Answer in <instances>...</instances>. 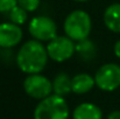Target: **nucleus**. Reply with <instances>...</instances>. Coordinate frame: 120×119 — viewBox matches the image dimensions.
<instances>
[{"label": "nucleus", "instance_id": "obj_1", "mask_svg": "<svg viewBox=\"0 0 120 119\" xmlns=\"http://www.w3.org/2000/svg\"><path fill=\"white\" fill-rule=\"evenodd\" d=\"M49 60V55L47 51V47L42 44L41 41L29 40L25 42L18 54H16V65L18 68L27 74H41L45 68Z\"/></svg>", "mask_w": 120, "mask_h": 119}, {"label": "nucleus", "instance_id": "obj_2", "mask_svg": "<svg viewBox=\"0 0 120 119\" xmlns=\"http://www.w3.org/2000/svg\"><path fill=\"white\" fill-rule=\"evenodd\" d=\"M92 28V21L89 13L82 9H76L70 12L63 23L64 33L68 38L79 42L87 39Z\"/></svg>", "mask_w": 120, "mask_h": 119}, {"label": "nucleus", "instance_id": "obj_3", "mask_svg": "<svg viewBox=\"0 0 120 119\" xmlns=\"http://www.w3.org/2000/svg\"><path fill=\"white\" fill-rule=\"evenodd\" d=\"M69 105L64 97L50 95L40 100L34 110V119H68Z\"/></svg>", "mask_w": 120, "mask_h": 119}, {"label": "nucleus", "instance_id": "obj_4", "mask_svg": "<svg viewBox=\"0 0 120 119\" xmlns=\"http://www.w3.org/2000/svg\"><path fill=\"white\" fill-rule=\"evenodd\" d=\"M45 47H47L49 58L58 63L70 60L76 51L75 41H72L67 35H62V36L57 35L55 39L49 41Z\"/></svg>", "mask_w": 120, "mask_h": 119}, {"label": "nucleus", "instance_id": "obj_5", "mask_svg": "<svg viewBox=\"0 0 120 119\" xmlns=\"http://www.w3.org/2000/svg\"><path fill=\"white\" fill-rule=\"evenodd\" d=\"M28 32L34 40L49 42L57 36V26L51 18L39 15L30 20L28 25Z\"/></svg>", "mask_w": 120, "mask_h": 119}, {"label": "nucleus", "instance_id": "obj_6", "mask_svg": "<svg viewBox=\"0 0 120 119\" xmlns=\"http://www.w3.org/2000/svg\"><path fill=\"white\" fill-rule=\"evenodd\" d=\"M23 90L29 97L42 100L52 95V82L41 74H32L23 81Z\"/></svg>", "mask_w": 120, "mask_h": 119}, {"label": "nucleus", "instance_id": "obj_7", "mask_svg": "<svg viewBox=\"0 0 120 119\" xmlns=\"http://www.w3.org/2000/svg\"><path fill=\"white\" fill-rule=\"evenodd\" d=\"M96 85L103 91H114L120 86V65L117 63L103 64L94 75Z\"/></svg>", "mask_w": 120, "mask_h": 119}, {"label": "nucleus", "instance_id": "obj_8", "mask_svg": "<svg viewBox=\"0 0 120 119\" xmlns=\"http://www.w3.org/2000/svg\"><path fill=\"white\" fill-rule=\"evenodd\" d=\"M23 36L20 26L13 22L0 23V48H13L18 46Z\"/></svg>", "mask_w": 120, "mask_h": 119}, {"label": "nucleus", "instance_id": "obj_9", "mask_svg": "<svg viewBox=\"0 0 120 119\" xmlns=\"http://www.w3.org/2000/svg\"><path fill=\"white\" fill-rule=\"evenodd\" d=\"M96 85L94 76H91L86 73H80L75 75L71 78V88L72 92L76 95H84L93 89Z\"/></svg>", "mask_w": 120, "mask_h": 119}, {"label": "nucleus", "instance_id": "obj_10", "mask_svg": "<svg viewBox=\"0 0 120 119\" xmlns=\"http://www.w3.org/2000/svg\"><path fill=\"white\" fill-rule=\"evenodd\" d=\"M72 119H103V112L96 104L82 103L75 107Z\"/></svg>", "mask_w": 120, "mask_h": 119}, {"label": "nucleus", "instance_id": "obj_11", "mask_svg": "<svg viewBox=\"0 0 120 119\" xmlns=\"http://www.w3.org/2000/svg\"><path fill=\"white\" fill-rule=\"evenodd\" d=\"M104 23L113 33H120V4L110 5L104 12Z\"/></svg>", "mask_w": 120, "mask_h": 119}, {"label": "nucleus", "instance_id": "obj_12", "mask_svg": "<svg viewBox=\"0 0 120 119\" xmlns=\"http://www.w3.org/2000/svg\"><path fill=\"white\" fill-rule=\"evenodd\" d=\"M71 78L72 77H70L67 73L57 74L52 81V93L61 97H65L70 92H72Z\"/></svg>", "mask_w": 120, "mask_h": 119}, {"label": "nucleus", "instance_id": "obj_13", "mask_svg": "<svg viewBox=\"0 0 120 119\" xmlns=\"http://www.w3.org/2000/svg\"><path fill=\"white\" fill-rule=\"evenodd\" d=\"M76 51L80 55V57L85 60H90L96 54V46L92 41L89 39H85L76 43Z\"/></svg>", "mask_w": 120, "mask_h": 119}, {"label": "nucleus", "instance_id": "obj_14", "mask_svg": "<svg viewBox=\"0 0 120 119\" xmlns=\"http://www.w3.org/2000/svg\"><path fill=\"white\" fill-rule=\"evenodd\" d=\"M8 15H9L11 22H13V23L18 25V26L23 25V23L27 21V19H28V12H27L26 9H23L22 7H20L19 5L15 6V7L8 13Z\"/></svg>", "mask_w": 120, "mask_h": 119}, {"label": "nucleus", "instance_id": "obj_15", "mask_svg": "<svg viewBox=\"0 0 120 119\" xmlns=\"http://www.w3.org/2000/svg\"><path fill=\"white\" fill-rule=\"evenodd\" d=\"M41 4V0H18V5L29 12H35Z\"/></svg>", "mask_w": 120, "mask_h": 119}, {"label": "nucleus", "instance_id": "obj_16", "mask_svg": "<svg viewBox=\"0 0 120 119\" xmlns=\"http://www.w3.org/2000/svg\"><path fill=\"white\" fill-rule=\"evenodd\" d=\"M15 6L18 0H0V13H9Z\"/></svg>", "mask_w": 120, "mask_h": 119}, {"label": "nucleus", "instance_id": "obj_17", "mask_svg": "<svg viewBox=\"0 0 120 119\" xmlns=\"http://www.w3.org/2000/svg\"><path fill=\"white\" fill-rule=\"evenodd\" d=\"M113 51H114V55H116L118 58H120V40H118V41L114 43Z\"/></svg>", "mask_w": 120, "mask_h": 119}, {"label": "nucleus", "instance_id": "obj_18", "mask_svg": "<svg viewBox=\"0 0 120 119\" xmlns=\"http://www.w3.org/2000/svg\"><path fill=\"white\" fill-rule=\"evenodd\" d=\"M107 119H120V111H113V112H111L107 116Z\"/></svg>", "mask_w": 120, "mask_h": 119}, {"label": "nucleus", "instance_id": "obj_19", "mask_svg": "<svg viewBox=\"0 0 120 119\" xmlns=\"http://www.w3.org/2000/svg\"><path fill=\"white\" fill-rule=\"evenodd\" d=\"M74 1H76V2H86L89 0H74Z\"/></svg>", "mask_w": 120, "mask_h": 119}]
</instances>
